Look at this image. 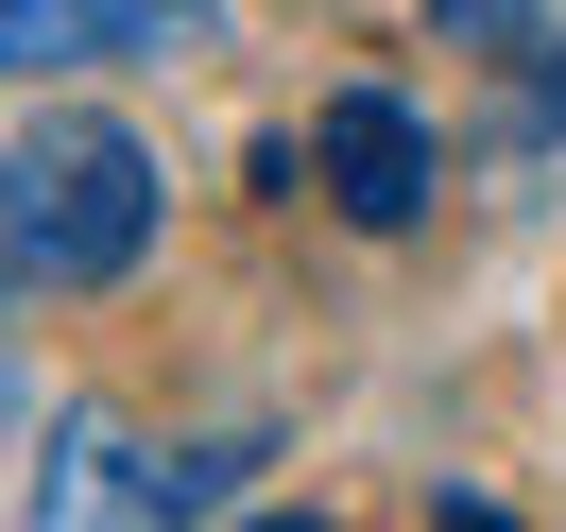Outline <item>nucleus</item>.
I'll list each match as a JSON object with an SVG mask.
<instances>
[{"mask_svg":"<svg viewBox=\"0 0 566 532\" xmlns=\"http://www.w3.org/2000/svg\"><path fill=\"white\" fill-rule=\"evenodd\" d=\"M223 35V0H0V86H70V70H172Z\"/></svg>","mask_w":566,"mask_h":532,"instance_id":"3","label":"nucleus"},{"mask_svg":"<svg viewBox=\"0 0 566 532\" xmlns=\"http://www.w3.org/2000/svg\"><path fill=\"white\" fill-rule=\"evenodd\" d=\"M0 292H18V155H0Z\"/></svg>","mask_w":566,"mask_h":532,"instance_id":"6","label":"nucleus"},{"mask_svg":"<svg viewBox=\"0 0 566 532\" xmlns=\"http://www.w3.org/2000/svg\"><path fill=\"white\" fill-rule=\"evenodd\" d=\"M155 241V155L120 121H35L18 138V292H104Z\"/></svg>","mask_w":566,"mask_h":532,"instance_id":"1","label":"nucleus"},{"mask_svg":"<svg viewBox=\"0 0 566 532\" xmlns=\"http://www.w3.org/2000/svg\"><path fill=\"white\" fill-rule=\"evenodd\" d=\"M429 35L447 52H532V0H429Z\"/></svg>","mask_w":566,"mask_h":532,"instance_id":"5","label":"nucleus"},{"mask_svg":"<svg viewBox=\"0 0 566 532\" xmlns=\"http://www.w3.org/2000/svg\"><path fill=\"white\" fill-rule=\"evenodd\" d=\"M310 189H326L344 223H412L429 189H447V155H429V121L395 104V86H344V104L310 121Z\"/></svg>","mask_w":566,"mask_h":532,"instance_id":"4","label":"nucleus"},{"mask_svg":"<svg viewBox=\"0 0 566 532\" xmlns=\"http://www.w3.org/2000/svg\"><path fill=\"white\" fill-rule=\"evenodd\" d=\"M241 463H258V447H155V429H120V413H70V429H52V463H35V515H52V532L223 515V498H241Z\"/></svg>","mask_w":566,"mask_h":532,"instance_id":"2","label":"nucleus"}]
</instances>
